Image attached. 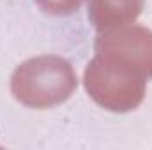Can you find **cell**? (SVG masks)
<instances>
[{
    "mask_svg": "<svg viewBox=\"0 0 152 150\" xmlns=\"http://www.w3.org/2000/svg\"><path fill=\"white\" fill-rule=\"evenodd\" d=\"M78 87L69 60L58 55H37L21 62L11 76V92L32 110H48L66 103Z\"/></svg>",
    "mask_w": 152,
    "mask_h": 150,
    "instance_id": "1",
    "label": "cell"
},
{
    "mask_svg": "<svg viewBox=\"0 0 152 150\" xmlns=\"http://www.w3.org/2000/svg\"><path fill=\"white\" fill-rule=\"evenodd\" d=\"M145 81L134 69L99 53H96L83 73V85L90 99L115 113L131 111L142 104Z\"/></svg>",
    "mask_w": 152,
    "mask_h": 150,
    "instance_id": "2",
    "label": "cell"
},
{
    "mask_svg": "<svg viewBox=\"0 0 152 150\" xmlns=\"http://www.w3.org/2000/svg\"><path fill=\"white\" fill-rule=\"evenodd\" d=\"M96 53L110 57L134 69L145 79L152 78V30L142 25H126L101 30L96 39Z\"/></svg>",
    "mask_w": 152,
    "mask_h": 150,
    "instance_id": "3",
    "label": "cell"
},
{
    "mask_svg": "<svg viewBox=\"0 0 152 150\" xmlns=\"http://www.w3.org/2000/svg\"><path fill=\"white\" fill-rule=\"evenodd\" d=\"M145 0H90L88 20L101 32L131 25L143 11Z\"/></svg>",
    "mask_w": 152,
    "mask_h": 150,
    "instance_id": "4",
    "label": "cell"
},
{
    "mask_svg": "<svg viewBox=\"0 0 152 150\" xmlns=\"http://www.w3.org/2000/svg\"><path fill=\"white\" fill-rule=\"evenodd\" d=\"M85 0H36L39 9L51 16H67L76 12Z\"/></svg>",
    "mask_w": 152,
    "mask_h": 150,
    "instance_id": "5",
    "label": "cell"
}]
</instances>
